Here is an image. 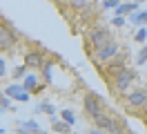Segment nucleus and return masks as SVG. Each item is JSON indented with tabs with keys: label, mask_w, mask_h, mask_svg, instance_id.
I'll return each instance as SVG.
<instances>
[{
	"label": "nucleus",
	"mask_w": 147,
	"mask_h": 134,
	"mask_svg": "<svg viewBox=\"0 0 147 134\" xmlns=\"http://www.w3.org/2000/svg\"><path fill=\"white\" fill-rule=\"evenodd\" d=\"M134 2H136V5H145L147 0H134Z\"/></svg>",
	"instance_id": "nucleus-29"
},
{
	"label": "nucleus",
	"mask_w": 147,
	"mask_h": 134,
	"mask_svg": "<svg viewBox=\"0 0 147 134\" xmlns=\"http://www.w3.org/2000/svg\"><path fill=\"white\" fill-rule=\"evenodd\" d=\"M134 40L138 45H145L147 43V27H136V31H134Z\"/></svg>",
	"instance_id": "nucleus-19"
},
{
	"label": "nucleus",
	"mask_w": 147,
	"mask_h": 134,
	"mask_svg": "<svg viewBox=\"0 0 147 134\" xmlns=\"http://www.w3.org/2000/svg\"><path fill=\"white\" fill-rule=\"evenodd\" d=\"M147 63V45H143L136 54V65H145Z\"/></svg>",
	"instance_id": "nucleus-21"
},
{
	"label": "nucleus",
	"mask_w": 147,
	"mask_h": 134,
	"mask_svg": "<svg viewBox=\"0 0 147 134\" xmlns=\"http://www.w3.org/2000/svg\"><path fill=\"white\" fill-rule=\"evenodd\" d=\"M127 67H129V52H127V49H123L116 58H111L109 63H105L102 67H98V71H100V76L105 80H114L120 71H125Z\"/></svg>",
	"instance_id": "nucleus-4"
},
{
	"label": "nucleus",
	"mask_w": 147,
	"mask_h": 134,
	"mask_svg": "<svg viewBox=\"0 0 147 134\" xmlns=\"http://www.w3.org/2000/svg\"><path fill=\"white\" fill-rule=\"evenodd\" d=\"M7 22H9V18H5L2 14H0V27H2V25H7Z\"/></svg>",
	"instance_id": "nucleus-28"
},
{
	"label": "nucleus",
	"mask_w": 147,
	"mask_h": 134,
	"mask_svg": "<svg viewBox=\"0 0 147 134\" xmlns=\"http://www.w3.org/2000/svg\"><path fill=\"white\" fill-rule=\"evenodd\" d=\"M71 134H76V132H71Z\"/></svg>",
	"instance_id": "nucleus-34"
},
{
	"label": "nucleus",
	"mask_w": 147,
	"mask_h": 134,
	"mask_svg": "<svg viewBox=\"0 0 147 134\" xmlns=\"http://www.w3.org/2000/svg\"><path fill=\"white\" fill-rule=\"evenodd\" d=\"M2 114H5V110H0V118H2Z\"/></svg>",
	"instance_id": "nucleus-30"
},
{
	"label": "nucleus",
	"mask_w": 147,
	"mask_h": 134,
	"mask_svg": "<svg viewBox=\"0 0 147 134\" xmlns=\"http://www.w3.org/2000/svg\"><path fill=\"white\" fill-rule=\"evenodd\" d=\"M114 40V31H111V27L107 25H92L87 29V34H85V52L94 56V54L102 49L105 45Z\"/></svg>",
	"instance_id": "nucleus-1"
},
{
	"label": "nucleus",
	"mask_w": 147,
	"mask_h": 134,
	"mask_svg": "<svg viewBox=\"0 0 147 134\" xmlns=\"http://www.w3.org/2000/svg\"><path fill=\"white\" fill-rule=\"evenodd\" d=\"M89 134H105V132H102V130H98V127H94V125H92V127H89Z\"/></svg>",
	"instance_id": "nucleus-26"
},
{
	"label": "nucleus",
	"mask_w": 147,
	"mask_h": 134,
	"mask_svg": "<svg viewBox=\"0 0 147 134\" xmlns=\"http://www.w3.org/2000/svg\"><path fill=\"white\" fill-rule=\"evenodd\" d=\"M56 105L54 103H49V101H40V103H36V107H34V114H47V116H51L54 118L56 116Z\"/></svg>",
	"instance_id": "nucleus-14"
},
{
	"label": "nucleus",
	"mask_w": 147,
	"mask_h": 134,
	"mask_svg": "<svg viewBox=\"0 0 147 134\" xmlns=\"http://www.w3.org/2000/svg\"><path fill=\"white\" fill-rule=\"evenodd\" d=\"M51 130H54L56 134H71V125H67L63 121V118H51Z\"/></svg>",
	"instance_id": "nucleus-15"
},
{
	"label": "nucleus",
	"mask_w": 147,
	"mask_h": 134,
	"mask_svg": "<svg viewBox=\"0 0 147 134\" xmlns=\"http://www.w3.org/2000/svg\"><path fill=\"white\" fill-rule=\"evenodd\" d=\"M7 76V61L0 56V78H5Z\"/></svg>",
	"instance_id": "nucleus-25"
},
{
	"label": "nucleus",
	"mask_w": 147,
	"mask_h": 134,
	"mask_svg": "<svg viewBox=\"0 0 147 134\" xmlns=\"http://www.w3.org/2000/svg\"><path fill=\"white\" fill-rule=\"evenodd\" d=\"M83 110H85V116L94 123V121H96L100 114H105L109 107H107V103H105V98H102L100 94L87 89V92L83 94Z\"/></svg>",
	"instance_id": "nucleus-3"
},
{
	"label": "nucleus",
	"mask_w": 147,
	"mask_h": 134,
	"mask_svg": "<svg viewBox=\"0 0 147 134\" xmlns=\"http://www.w3.org/2000/svg\"><path fill=\"white\" fill-rule=\"evenodd\" d=\"M29 43H31V40H29ZM47 56H49V54L42 49L40 43H31V47H29L27 52H25V56H22V63L27 65L29 71H40L42 65H45V61H47Z\"/></svg>",
	"instance_id": "nucleus-6"
},
{
	"label": "nucleus",
	"mask_w": 147,
	"mask_h": 134,
	"mask_svg": "<svg viewBox=\"0 0 147 134\" xmlns=\"http://www.w3.org/2000/svg\"><path fill=\"white\" fill-rule=\"evenodd\" d=\"M27 71L29 69H27V65H25V63H22V65H13V69H11V78H13V80H22Z\"/></svg>",
	"instance_id": "nucleus-17"
},
{
	"label": "nucleus",
	"mask_w": 147,
	"mask_h": 134,
	"mask_svg": "<svg viewBox=\"0 0 147 134\" xmlns=\"http://www.w3.org/2000/svg\"><path fill=\"white\" fill-rule=\"evenodd\" d=\"M60 118H63L67 125H74V123H76V114H74V110H69V107L60 110Z\"/></svg>",
	"instance_id": "nucleus-18"
},
{
	"label": "nucleus",
	"mask_w": 147,
	"mask_h": 134,
	"mask_svg": "<svg viewBox=\"0 0 147 134\" xmlns=\"http://www.w3.org/2000/svg\"><path fill=\"white\" fill-rule=\"evenodd\" d=\"M13 125H16V132H20V134H45L36 121H18L16 118Z\"/></svg>",
	"instance_id": "nucleus-10"
},
{
	"label": "nucleus",
	"mask_w": 147,
	"mask_h": 134,
	"mask_svg": "<svg viewBox=\"0 0 147 134\" xmlns=\"http://www.w3.org/2000/svg\"><path fill=\"white\" fill-rule=\"evenodd\" d=\"M138 116H140V118H145V123H147V105L140 110V114H138Z\"/></svg>",
	"instance_id": "nucleus-27"
},
{
	"label": "nucleus",
	"mask_w": 147,
	"mask_h": 134,
	"mask_svg": "<svg viewBox=\"0 0 147 134\" xmlns=\"http://www.w3.org/2000/svg\"><path fill=\"white\" fill-rule=\"evenodd\" d=\"M13 134H20V132H13Z\"/></svg>",
	"instance_id": "nucleus-33"
},
{
	"label": "nucleus",
	"mask_w": 147,
	"mask_h": 134,
	"mask_svg": "<svg viewBox=\"0 0 147 134\" xmlns=\"http://www.w3.org/2000/svg\"><path fill=\"white\" fill-rule=\"evenodd\" d=\"M0 134H5V130H2V127H0Z\"/></svg>",
	"instance_id": "nucleus-32"
},
{
	"label": "nucleus",
	"mask_w": 147,
	"mask_h": 134,
	"mask_svg": "<svg viewBox=\"0 0 147 134\" xmlns=\"http://www.w3.org/2000/svg\"><path fill=\"white\" fill-rule=\"evenodd\" d=\"M20 85H22V89L29 92L31 96H38V94H42L47 89V85L40 80V74H38V71H27L25 78L20 80Z\"/></svg>",
	"instance_id": "nucleus-9"
},
{
	"label": "nucleus",
	"mask_w": 147,
	"mask_h": 134,
	"mask_svg": "<svg viewBox=\"0 0 147 134\" xmlns=\"http://www.w3.org/2000/svg\"><path fill=\"white\" fill-rule=\"evenodd\" d=\"M0 110H5V112H13V103H11V98L0 96Z\"/></svg>",
	"instance_id": "nucleus-22"
},
{
	"label": "nucleus",
	"mask_w": 147,
	"mask_h": 134,
	"mask_svg": "<svg viewBox=\"0 0 147 134\" xmlns=\"http://www.w3.org/2000/svg\"><path fill=\"white\" fill-rule=\"evenodd\" d=\"M120 101H123V107L127 110L129 114H140V110L147 105V89L138 87V89H129L127 94H123L120 96Z\"/></svg>",
	"instance_id": "nucleus-5"
},
{
	"label": "nucleus",
	"mask_w": 147,
	"mask_h": 134,
	"mask_svg": "<svg viewBox=\"0 0 147 134\" xmlns=\"http://www.w3.org/2000/svg\"><path fill=\"white\" fill-rule=\"evenodd\" d=\"M89 5H94V0H65V5H63V16H67V11H83L85 7H89Z\"/></svg>",
	"instance_id": "nucleus-11"
},
{
	"label": "nucleus",
	"mask_w": 147,
	"mask_h": 134,
	"mask_svg": "<svg viewBox=\"0 0 147 134\" xmlns=\"http://www.w3.org/2000/svg\"><path fill=\"white\" fill-rule=\"evenodd\" d=\"M120 2H123V0H102V9H105V11H109V9H116Z\"/></svg>",
	"instance_id": "nucleus-23"
},
{
	"label": "nucleus",
	"mask_w": 147,
	"mask_h": 134,
	"mask_svg": "<svg viewBox=\"0 0 147 134\" xmlns=\"http://www.w3.org/2000/svg\"><path fill=\"white\" fill-rule=\"evenodd\" d=\"M51 2H54V0H51Z\"/></svg>",
	"instance_id": "nucleus-35"
},
{
	"label": "nucleus",
	"mask_w": 147,
	"mask_h": 134,
	"mask_svg": "<svg viewBox=\"0 0 147 134\" xmlns=\"http://www.w3.org/2000/svg\"><path fill=\"white\" fill-rule=\"evenodd\" d=\"M127 25H134V27H147V9H138L134 11L131 16L127 18Z\"/></svg>",
	"instance_id": "nucleus-13"
},
{
	"label": "nucleus",
	"mask_w": 147,
	"mask_h": 134,
	"mask_svg": "<svg viewBox=\"0 0 147 134\" xmlns=\"http://www.w3.org/2000/svg\"><path fill=\"white\" fill-rule=\"evenodd\" d=\"M20 40H25V36L13 27L11 20L7 22V25L0 27V52H5L7 56H11V54L20 47Z\"/></svg>",
	"instance_id": "nucleus-2"
},
{
	"label": "nucleus",
	"mask_w": 147,
	"mask_h": 134,
	"mask_svg": "<svg viewBox=\"0 0 147 134\" xmlns=\"http://www.w3.org/2000/svg\"><path fill=\"white\" fill-rule=\"evenodd\" d=\"M134 80H136V69L127 67L125 71H120L118 76H116L114 80H109V83H111V89H114L118 96H123V94H127L129 89H131Z\"/></svg>",
	"instance_id": "nucleus-8"
},
{
	"label": "nucleus",
	"mask_w": 147,
	"mask_h": 134,
	"mask_svg": "<svg viewBox=\"0 0 147 134\" xmlns=\"http://www.w3.org/2000/svg\"><path fill=\"white\" fill-rule=\"evenodd\" d=\"M109 27H114V29H123V27H127V18H123V16H111Z\"/></svg>",
	"instance_id": "nucleus-20"
},
{
	"label": "nucleus",
	"mask_w": 147,
	"mask_h": 134,
	"mask_svg": "<svg viewBox=\"0 0 147 134\" xmlns=\"http://www.w3.org/2000/svg\"><path fill=\"white\" fill-rule=\"evenodd\" d=\"M120 52H123V45L114 38V40H109V43L105 45L102 49H98V52L94 54V56H92V63L96 65V69H98V67H102L105 63H109L111 58H116Z\"/></svg>",
	"instance_id": "nucleus-7"
},
{
	"label": "nucleus",
	"mask_w": 147,
	"mask_h": 134,
	"mask_svg": "<svg viewBox=\"0 0 147 134\" xmlns=\"http://www.w3.org/2000/svg\"><path fill=\"white\" fill-rule=\"evenodd\" d=\"M2 92H5V96H7V98H11V101H13V98L22 92V85H20V80H16V83H9V85L2 89Z\"/></svg>",
	"instance_id": "nucleus-16"
},
{
	"label": "nucleus",
	"mask_w": 147,
	"mask_h": 134,
	"mask_svg": "<svg viewBox=\"0 0 147 134\" xmlns=\"http://www.w3.org/2000/svg\"><path fill=\"white\" fill-rule=\"evenodd\" d=\"M0 96H5V92H2V89H0Z\"/></svg>",
	"instance_id": "nucleus-31"
},
{
	"label": "nucleus",
	"mask_w": 147,
	"mask_h": 134,
	"mask_svg": "<svg viewBox=\"0 0 147 134\" xmlns=\"http://www.w3.org/2000/svg\"><path fill=\"white\" fill-rule=\"evenodd\" d=\"M13 101H18V103H29V101H31V94L22 89V92H20V94H18L16 98H13Z\"/></svg>",
	"instance_id": "nucleus-24"
},
{
	"label": "nucleus",
	"mask_w": 147,
	"mask_h": 134,
	"mask_svg": "<svg viewBox=\"0 0 147 134\" xmlns=\"http://www.w3.org/2000/svg\"><path fill=\"white\" fill-rule=\"evenodd\" d=\"M140 5H136L134 0H125V2H120L118 7L114 9V16H123V18H129L134 11H138Z\"/></svg>",
	"instance_id": "nucleus-12"
}]
</instances>
